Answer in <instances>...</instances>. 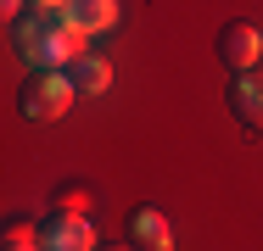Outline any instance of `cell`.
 <instances>
[{
    "instance_id": "cell-10",
    "label": "cell",
    "mask_w": 263,
    "mask_h": 251,
    "mask_svg": "<svg viewBox=\"0 0 263 251\" xmlns=\"http://www.w3.org/2000/svg\"><path fill=\"white\" fill-rule=\"evenodd\" d=\"M90 206H96V196L84 184H62L56 190V212H90Z\"/></svg>"
},
{
    "instance_id": "cell-9",
    "label": "cell",
    "mask_w": 263,
    "mask_h": 251,
    "mask_svg": "<svg viewBox=\"0 0 263 251\" xmlns=\"http://www.w3.org/2000/svg\"><path fill=\"white\" fill-rule=\"evenodd\" d=\"M0 251H45V240H40V229H34V223H11V229H6V240H0Z\"/></svg>"
},
{
    "instance_id": "cell-4",
    "label": "cell",
    "mask_w": 263,
    "mask_h": 251,
    "mask_svg": "<svg viewBox=\"0 0 263 251\" xmlns=\"http://www.w3.org/2000/svg\"><path fill=\"white\" fill-rule=\"evenodd\" d=\"M218 56H224L235 73L258 67V56H263V34H258V23H224V28H218Z\"/></svg>"
},
{
    "instance_id": "cell-2",
    "label": "cell",
    "mask_w": 263,
    "mask_h": 251,
    "mask_svg": "<svg viewBox=\"0 0 263 251\" xmlns=\"http://www.w3.org/2000/svg\"><path fill=\"white\" fill-rule=\"evenodd\" d=\"M73 78H67V67H34L28 73V84H23V95H17V106H23V117L28 123H51V117H62L67 106H73Z\"/></svg>"
},
{
    "instance_id": "cell-7",
    "label": "cell",
    "mask_w": 263,
    "mask_h": 251,
    "mask_svg": "<svg viewBox=\"0 0 263 251\" xmlns=\"http://www.w3.org/2000/svg\"><path fill=\"white\" fill-rule=\"evenodd\" d=\"M67 17L84 28V34H106L118 23V0H67Z\"/></svg>"
},
{
    "instance_id": "cell-5",
    "label": "cell",
    "mask_w": 263,
    "mask_h": 251,
    "mask_svg": "<svg viewBox=\"0 0 263 251\" xmlns=\"http://www.w3.org/2000/svg\"><path fill=\"white\" fill-rule=\"evenodd\" d=\"M230 112H235L252 134H263V73L258 67L235 73V84H230Z\"/></svg>"
},
{
    "instance_id": "cell-11",
    "label": "cell",
    "mask_w": 263,
    "mask_h": 251,
    "mask_svg": "<svg viewBox=\"0 0 263 251\" xmlns=\"http://www.w3.org/2000/svg\"><path fill=\"white\" fill-rule=\"evenodd\" d=\"M0 11H6L11 23H17V17H23V0H0Z\"/></svg>"
},
{
    "instance_id": "cell-6",
    "label": "cell",
    "mask_w": 263,
    "mask_h": 251,
    "mask_svg": "<svg viewBox=\"0 0 263 251\" xmlns=\"http://www.w3.org/2000/svg\"><path fill=\"white\" fill-rule=\"evenodd\" d=\"M129 229H135V246H140V251H174V235H168V218H162L157 206H140Z\"/></svg>"
},
{
    "instance_id": "cell-8",
    "label": "cell",
    "mask_w": 263,
    "mask_h": 251,
    "mask_svg": "<svg viewBox=\"0 0 263 251\" xmlns=\"http://www.w3.org/2000/svg\"><path fill=\"white\" fill-rule=\"evenodd\" d=\"M67 78H73V90H79V95H101L106 84H112V67H106L101 56H79V61L67 67Z\"/></svg>"
},
{
    "instance_id": "cell-3",
    "label": "cell",
    "mask_w": 263,
    "mask_h": 251,
    "mask_svg": "<svg viewBox=\"0 0 263 251\" xmlns=\"http://www.w3.org/2000/svg\"><path fill=\"white\" fill-rule=\"evenodd\" d=\"M40 240L45 251H96V223L90 212H51L40 223Z\"/></svg>"
},
{
    "instance_id": "cell-1",
    "label": "cell",
    "mask_w": 263,
    "mask_h": 251,
    "mask_svg": "<svg viewBox=\"0 0 263 251\" xmlns=\"http://www.w3.org/2000/svg\"><path fill=\"white\" fill-rule=\"evenodd\" d=\"M11 39H17V56L28 67H73L84 56L90 34L67 17V6H34V17L11 23Z\"/></svg>"
},
{
    "instance_id": "cell-12",
    "label": "cell",
    "mask_w": 263,
    "mask_h": 251,
    "mask_svg": "<svg viewBox=\"0 0 263 251\" xmlns=\"http://www.w3.org/2000/svg\"><path fill=\"white\" fill-rule=\"evenodd\" d=\"M34 6H67V0H34Z\"/></svg>"
}]
</instances>
